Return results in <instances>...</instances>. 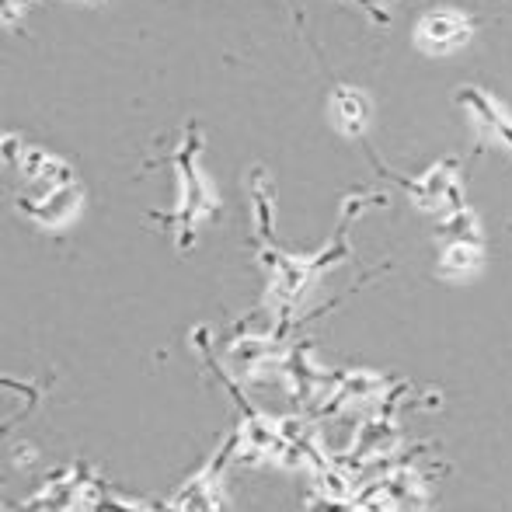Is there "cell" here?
<instances>
[{"instance_id":"cell-10","label":"cell","mask_w":512,"mask_h":512,"mask_svg":"<svg viewBox=\"0 0 512 512\" xmlns=\"http://www.w3.org/2000/svg\"><path fill=\"white\" fill-rule=\"evenodd\" d=\"M457 102L464 108L467 115H471L474 122H478L481 129H488V133L495 136V129H499V122L506 119V112L499 108L492 95H485L481 88H460L457 91Z\"/></svg>"},{"instance_id":"cell-11","label":"cell","mask_w":512,"mask_h":512,"mask_svg":"<svg viewBox=\"0 0 512 512\" xmlns=\"http://www.w3.org/2000/svg\"><path fill=\"white\" fill-rule=\"evenodd\" d=\"M439 234L450 237V244H481V223L471 209H457V213H446Z\"/></svg>"},{"instance_id":"cell-4","label":"cell","mask_w":512,"mask_h":512,"mask_svg":"<svg viewBox=\"0 0 512 512\" xmlns=\"http://www.w3.org/2000/svg\"><path fill=\"white\" fill-rule=\"evenodd\" d=\"M384 387H387V380L380 377V373H373V370L342 373V380H338V391L331 394V398H335L331 415H335L338 408H345V405H370V401H380Z\"/></svg>"},{"instance_id":"cell-5","label":"cell","mask_w":512,"mask_h":512,"mask_svg":"<svg viewBox=\"0 0 512 512\" xmlns=\"http://www.w3.org/2000/svg\"><path fill=\"white\" fill-rule=\"evenodd\" d=\"M310 279H314L310 258H283V265L272 272V300H279V304H297L307 293Z\"/></svg>"},{"instance_id":"cell-14","label":"cell","mask_w":512,"mask_h":512,"mask_svg":"<svg viewBox=\"0 0 512 512\" xmlns=\"http://www.w3.org/2000/svg\"><path fill=\"white\" fill-rule=\"evenodd\" d=\"M77 4H88V0H77Z\"/></svg>"},{"instance_id":"cell-6","label":"cell","mask_w":512,"mask_h":512,"mask_svg":"<svg viewBox=\"0 0 512 512\" xmlns=\"http://www.w3.org/2000/svg\"><path fill=\"white\" fill-rule=\"evenodd\" d=\"M457 185V164L453 161H443V164H432L415 185H408L411 199H415L422 209H439L446 199V192Z\"/></svg>"},{"instance_id":"cell-1","label":"cell","mask_w":512,"mask_h":512,"mask_svg":"<svg viewBox=\"0 0 512 512\" xmlns=\"http://www.w3.org/2000/svg\"><path fill=\"white\" fill-rule=\"evenodd\" d=\"M415 39L425 53L446 56V53H457L460 46H467V39H471V25H467L457 11H429L422 21H418Z\"/></svg>"},{"instance_id":"cell-3","label":"cell","mask_w":512,"mask_h":512,"mask_svg":"<svg viewBox=\"0 0 512 512\" xmlns=\"http://www.w3.org/2000/svg\"><path fill=\"white\" fill-rule=\"evenodd\" d=\"M380 495L391 506V512H422L425 509V485L415 471H405L398 467L394 474H387L384 485H380Z\"/></svg>"},{"instance_id":"cell-2","label":"cell","mask_w":512,"mask_h":512,"mask_svg":"<svg viewBox=\"0 0 512 512\" xmlns=\"http://www.w3.org/2000/svg\"><path fill=\"white\" fill-rule=\"evenodd\" d=\"M81 203H84V189L77 182H70V185L53 189L49 196H42L39 203H25V199H18V209L25 216H32L39 227L60 230V227H67L77 213H81Z\"/></svg>"},{"instance_id":"cell-8","label":"cell","mask_w":512,"mask_h":512,"mask_svg":"<svg viewBox=\"0 0 512 512\" xmlns=\"http://www.w3.org/2000/svg\"><path fill=\"white\" fill-rule=\"evenodd\" d=\"M314 485H317V495H321L324 502H331V506H345V502H349L352 495L359 492L356 474L342 471V467H335V464L317 467V471H314Z\"/></svg>"},{"instance_id":"cell-9","label":"cell","mask_w":512,"mask_h":512,"mask_svg":"<svg viewBox=\"0 0 512 512\" xmlns=\"http://www.w3.org/2000/svg\"><path fill=\"white\" fill-rule=\"evenodd\" d=\"M485 265L481 244H446L439 255V276L446 279H467Z\"/></svg>"},{"instance_id":"cell-13","label":"cell","mask_w":512,"mask_h":512,"mask_svg":"<svg viewBox=\"0 0 512 512\" xmlns=\"http://www.w3.org/2000/svg\"><path fill=\"white\" fill-rule=\"evenodd\" d=\"M25 150L28 147H21V136L7 133L4 136V164H7V168H18V161L25 157Z\"/></svg>"},{"instance_id":"cell-7","label":"cell","mask_w":512,"mask_h":512,"mask_svg":"<svg viewBox=\"0 0 512 512\" xmlns=\"http://www.w3.org/2000/svg\"><path fill=\"white\" fill-rule=\"evenodd\" d=\"M331 115H335L338 129L345 136H359L366 129V122H370V102L356 88H335V95H331Z\"/></svg>"},{"instance_id":"cell-12","label":"cell","mask_w":512,"mask_h":512,"mask_svg":"<svg viewBox=\"0 0 512 512\" xmlns=\"http://www.w3.org/2000/svg\"><path fill=\"white\" fill-rule=\"evenodd\" d=\"M276 422H279V436H283V443H300V439H310L307 418L286 415V418H276Z\"/></svg>"}]
</instances>
